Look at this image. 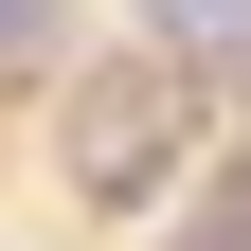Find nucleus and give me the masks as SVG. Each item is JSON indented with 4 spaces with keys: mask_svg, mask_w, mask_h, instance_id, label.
<instances>
[{
    "mask_svg": "<svg viewBox=\"0 0 251 251\" xmlns=\"http://www.w3.org/2000/svg\"><path fill=\"white\" fill-rule=\"evenodd\" d=\"M54 144H72V198L90 215H144L179 179V144H198V72H162V54L72 72V90H54Z\"/></svg>",
    "mask_w": 251,
    "mask_h": 251,
    "instance_id": "nucleus-1",
    "label": "nucleus"
},
{
    "mask_svg": "<svg viewBox=\"0 0 251 251\" xmlns=\"http://www.w3.org/2000/svg\"><path fill=\"white\" fill-rule=\"evenodd\" d=\"M162 72H251V0H126Z\"/></svg>",
    "mask_w": 251,
    "mask_h": 251,
    "instance_id": "nucleus-2",
    "label": "nucleus"
},
{
    "mask_svg": "<svg viewBox=\"0 0 251 251\" xmlns=\"http://www.w3.org/2000/svg\"><path fill=\"white\" fill-rule=\"evenodd\" d=\"M0 72H72V0H0Z\"/></svg>",
    "mask_w": 251,
    "mask_h": 251,
    "instance_id": "nucleus-3",
    "label": "nucleus"
},
{
    "mask_svg": "<svg viewBox=\"0 0 251 251\" xmlns=\"http://www.w3.org/2000/svg\"><path fill=\"white\" fill-rule=\"evenodd\" d=\"M215 251H251V162H233V179H215Z\"/></svg>",
    "mask_w": 251,
    "mask_h": 251,
    "instance_id": "nucleus-4",
    "label": "nucleus"
}]
</instances>
